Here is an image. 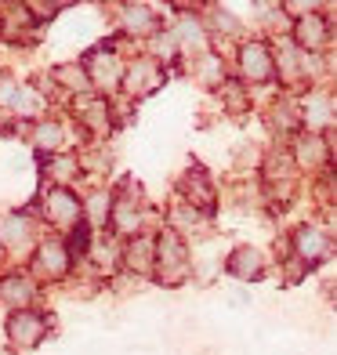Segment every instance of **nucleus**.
<instances>
[{
  "label": "nucleus",
  "instance_id": "bb28decb",
  "mask_svg": "<svg viewBox=\"0 0 337 355\" xmlns=\"http://www.w3.org/2000/svg\"><path fill=\"white\" fill-rule=\"evenodd\" d=\"M15 91H19V84H15V80H8V76H0V105H4V109H11Z\"/></svg>",
  "mask_w": 337,
  "mask_h": 355
},
{
  "label": "nucleus",
  "instance_id": "0eeeda50",
  "mask_svg": "<svg viewBox=\"0 0 337 355\" xmlns=\"http://www.w3.org/2000/svg\"><path fill=\"white\" fill-rule=\"evenodd\" d=\"M229 272H232L236 279L250 283V279L261 272V250H254V247H239V250H232V257H229Z\"/></svg>",
  "mask_w": 337,
  "mask_h": 355
},
{
  "label": "nucleus",
  "instance_id": "b1692460",
  "mask_svg": "<svg viewBox=\"0 0 337 355\" xmlns=\"http://www.w3.org/2000/svg\"><path fill=\"white\" fill-rule=\"evenodd\" d=\"M200 76L207 80V84H218V80H221V62H218L214 55H207V58L200 62Z\"/></svg>",
  "mask_w": 337,
  "mask_h": 355
},
{
  "label": "nucleus",
  "instance_id": "f3484780",
  "mask_svg": "<svg viewBox=\"0 0 337 355\" xmlns=\"http://www.w3.org/2000/svg\"><path fill=\"white\" fill-rule=\"evenodd\" d=\"M112 229H120V232L138 229V211H135V203H116V207H112Z\"/></svg>",
  "mask_w": 337,
  "mask_h": 355
},
{
  "label": "nucleus",
  "instance_id": "f03ea898",
  "mask_svg": "<svg viewBox=\"0 0 337 355\" xmlns=\"http://www.w3.org/2000/svg\"><path fill=\"white\" fill-rule=\"evenodd\" d=\"M8 334H11L15 345H29V348H33L44 337V315H37V312H15L11 322H8Z\"/></svg>",
  "mask_w": 337,
  "mask_h": 355
},
{
  "label": "nucleus",
  "instance_id": "20e7f679",
  "mask_svg": "<svg viewBox=\"0 0 337 355\" xmlns=\"http://www.w3.org/2000/svg\"><path fill=\"white\" fill-rule=\"evenodd\" d=\"M153 247H156L159 272H164V276H174V272L185 265V247H182V239L174 232H164V236H159V243H153Z\"/></svg>",
  "mask_w": 337,
  "mask_h": 355
},
{
  "label": "nucleus",
  "instance_id": "412c9836",
  "mask_svg": "<svg viewBox=\"0 0 337 355\" xmlns=\"http://www.w3.org/2000/svg\"><path fill=\"white\" fill-rule=\"evenodd\" d=\"M37 145L40 149H55V145H62V127L58 123H40L37 127Z\"/></svg>",
  "mask_w": 337,
  "mask_h": 355
},
{
  "label": "nucleus",
  "instance_id": "7ed1b4c3",
  "mask_svg": "<svg viewBox=\"0 0 337 355\" xmlns=\"http://www.w3.org/2000/svg\"><path fill=\"white\" fill-rule=\"evenodd\" d=\"M239 66H243V76L247 80H268L272 76V55H268V47L261 44H247L243 51H239Z\"/></svg>",
  "mask_w": 337,
  "mask_h": 355
},
{
  "label": "nucleus",
  "instance_id": "423d86ee",
  "mask_svg": "<svg viewBox=\"0 0 337 355\" xmlns=\"http://www.w3.org/2000/svg\"><path fill=\"white\" fill-rule=\"evenodd\" d=\"M294 37H297V47H304V51H319L327 40V22L319 15H304L294 26Z\"/></svg>",
  "mask_w": 337,
  "mask_h": 355
},
{
  "label": "nucleus",
  "instance_id": "dca6fc26",
  "mask_svg": "<svg viewBox=\"0 0 337 355\" xmlns=\"http://www.w3.org/2000/svg\"><path fill=\"white\" fill-rule=\"evenodd\" d=\"M304 123L312 127V131H319L323 123H330V98H309V109H304Z\"/></svg>",
  "mask_w": 337,
  "mask_h": 355
},
{
  "label": "nucleus",
  "instance_id": "cd10ccee",
  "mask_svg": "<svg viewBox=\"0 0 337 355\" xmlns=\"http://www.w3.org/2000/svg\"><path fill=\"white\" fill-rule=\"evenodd\" d=\"M29 11H37V15H55L58 4H29Z\"/></svg>",
  "mask_w": 337,
  "mask_h": 355
},
{
  "label": "nucleus",
  "instance_id": "ddd939ff",
  "mask_svg": "<svg viewBox=\"0 0 337 355\" xmlns=\"http://www.w3.org/2000/svg\"><path fill=\"white\" fill-rule=\"evenodd\" d=\"M123 26L131 33H149L156 22H153V11L146 4H123Z\"/></svg>",
  "mask_w": 337,
  "mask_h": 355
},
{
  "label": "nucleus",
  "instance_id": "4be33fe9",
  "mask_svg": "<svg viewBox=\"0 0 337 355\" xmlns=\"http://www.w3.org/2000/svg\"><path fill=\"white\" fill-rule=\"evenodd\" d=\"M297 156H301V164H316V159H323V145H319V138H316V135L301 138Z\"/></svg>",
  "mask_w": 337,
  "mask_h": 355
},
{
  "label": "nucleus",
  "instance_id": "6ab92c4d",
  "mask_svg": "<svg viewBox=\"0 0 337 355\" xmlns=\"http://www.w3.org/2000/svg\"><path fill=\"white\" fill-rule=\"evenodd\" d=\"M4 243L8 247H22L26 239H29V221H22V218H8V225H4Z\"/></svg>",
  "mask_w": 337,
  "mask_h": 355
},
{
  "label": "nucleus",
  "instance_id": "4468645a",
  "mask_svg": "<svg viewBox=\"0 0 337 355\" xmlns=\"http://www.w3.org/2000/svg\"><path fill=\"white\" fill-rule=\"evenodd\" d=\"M174 44H182V47H203V26L196 19H178V22H174Z\"/></svg>",
  "mask_w": 337,
  "mask_h": 355
},
{
  "label": "nucleus",
  "instance_id": "c85d7f7f",
  "mask_svg": "<svg viewBox=\"0 0 337 355\" xmlns=\"http://www.w3.org/2000/svg\"><path fill=\"white\" fill-rule=\"evenodd\" d=\"M214 26L218 29H236V22H229V15H214Z\"/></svg>",
  "mask_w": 337,
  "mask_h": 355
},
{
  "label": "nucleus",
  "instance_id": "5701e85b",
  "mask_svg": "<svg viewBox=\"0 0 337 355\" xmlns=\"http://www.w3.org/2000/svg\"><path fill=\"white\" fill-rule=\"evenodd\" d=\"M279 66H283L286 80H294V76L301 73V62H297V47H291V44L283 47V51H279Z\"/></svg>",
  "mask_w": 337,
  "mask_h": 355
},
{
  "label": "nucleus",
  "instance_id": "9b49d317",
  "mask_svg": "<svg viewBox=\"0 0 337 355\" xmlns=\"http://www.w3.org/2000/svg\"><path fill=\"white\" fill-rule=\"evenodd\" d=\"M0 297L8 304H15V309H22V304H29V297H33V283L26 276H11V279L0 283Z\"/></svg>",
  "mask_w": 337,
  "mask_h": 355
},
{
  "label": "nucleus",
  "instance_id": "1a4fd4ad",
  "mask_svg": "<svg viewBox=\"0 0 337 355\" xmlns=\"http://www.w3.org/2000/svg\"><path fill=\"white\" fill-rule=\"evenodd\" d=\"M37 268L44 272V276H62V272L69 268V254H66V247L47 243V247L37 254Z\"/></svg>",
  "mask_w": 337,
  "mask_h": 355
},
{
  "label": "nucleus",
  "instance_id": "f8f14e48",
  "mask_svg": "<svg viewBox=\"0 0 337 355\" xmlns=\"http://www.w3.org/2000/svg\"><path fill=\"white\" fill-rule=\"evenodd\" d=\"M153 261H156V247L149 239H131V247H127V265L135 272H149Z\"/></svg>",
  "mask_w": 337,
  "mask_h": 355
},
{
  "label": "nucleus",
  "instance_id": "c756f323",
  "mask_svg": "<svg viewBox=\"0 0 337 355\" xmlns=\"http://www.w3.org/2000/svg\"><path fill=\"white\" fill-rule=\"evenodd\" d=\"M0 355H8V352H0Z\"/></svg>",
  "mask_w": 337,
  "mask_h": 355
},
{
  "label": "nucleus",
  "instance_id": "6e6552de",
  "mask_svg": "<svg viewBox=\"0 0 337 355\" xmlns=\"http://www.w3.org/2000/svg\"><path fill=\"white\" fill-rule=\"evenodd\" d=\"M91 76H94V84H98V87H116L120 76H123V69H120V62L112 58V55L98 51V55H91ZM91 76H87V80H91Z\"/></svg>",
  "mask_w": 337,
  "mask_h": 355
},
{
  "label": "nucleus",
  "instance_id": "9d476101",
  "mask_svg": "<svg viewBox=\"0 0 337 355\" xmlns=\"http://www.w3.org/2000/svg\"><path fill=\"white\" fill-rule=\"evenodd\" d=\"M182 192H185V200H189V207H203V203H211L214 196H211V182H207V174H200V171H192L185 182H182Z\"/></svg>",
  "mask_w": 337,
  "mask_h": 355
},
{
  "label": "nucleus",
  "instance_id": "a211bd4d",
  "mask_svg": "<svg viewBox=\"0 0 337 355\" xmlns=\"http://www.w3.org/2000/svg\"><path fill=\"white\" fill-rule=\"evenodd\" d=\"M11 109H15V112H22V116H29V112H40L44 102H40V94H37V91L19 87V91H15V98H11Z\"/></svg>",
  "mask_w": 337,
  "mask_h": 355
},
{
  "label": "nucleus",
  "instance_id": "a878e982",
  "mask_svg": "<svg viewBox=\"0 0 337 355\" xmlns=\"http://www.w3.org/2000/svg\"><path fill=\"white\" fill-rule=\"evenodd\" d=\"M200 218H203V214L196 211V207H178V211H174V221H178L182 229H196Z\"/></svg>",
  "mask_w": 337,
  "mask_h": 355
},
{
  "label": "nucleus",
  "instance_id": "f257e3e1",
  "mask_svg": "<svg viewBox=\"0 0 337 355\" xmlns=\"http://www.w3.org/2000/svg\"><path fill=\"white\" fill-rule=\"evenodd\" d=\"M327 236L316 229V225H304V229H297L294 236V257L301 265H316V261H323L327 257Z\"/></svg>",
  "mask_w": 337,
  "mask_h": 355
},
{
  "label": "nucleus",
  "instance_id": "aec40b11",
  "mask_svg": "<svg viewBox=\"0 0 337 355\" xmlns=\"http://www.w3.org/2000/svg\"><path fill=\"white\" fill-rule=\"evenodd\" d=\"M58 80H62L66 87H73V91H84V87L91 84V80L84 76V69H80V66H62V69H58Z\"/></svg>",
  "mask_w": 337,
  "mask_h": 355
},
{
  "label": "nucleus",
  "instance_id": "393cba45",
  "mask_svg": "<svg viewBox=\"0 0 337 355\" xmlns=\"http://www.w3.org/2000/svg\"><path fill=\"white\" fill-rule=\"evenodd\" d=\"M47 171H51V178H58V182H69V178H76V164H73V159H66V156L55 159Z\"/></svg>",
  "mask_w": 337,
  "mask_h": 355
},
{
  "label": "nucleus",
  "instance_id": "39448f33",
  "mask_svg": "<svg viewBox=\"0 0 337 355\" xmlns=\"http://www.w3.org/2000/svg\"><path fill=\"white\" fill-rule=\"evenodd\" d=\"M44 211H47V218H51L55 225H76V218H80V203L69 196L66 189H55L51 196H47Z\"/></svg>",
  "mask_w": 337,
  "mask_h": 355
},
{
  "label": "nucleus",
  "instance_id": "2eb2a0df",
  "mask_svg": "<svg viewBox=\"0 0 337 355\" xmlns=\"http://www.w3.org/2000/svg\"><path fill=\"white\" fill-rule=\"evenodd\" d=\"M131 91H153V87H159V69L153 66V62H135V69H131Z\"/></svg>",
  "mask_w": 337,
  "mask_h": 355
}]
</instances>
